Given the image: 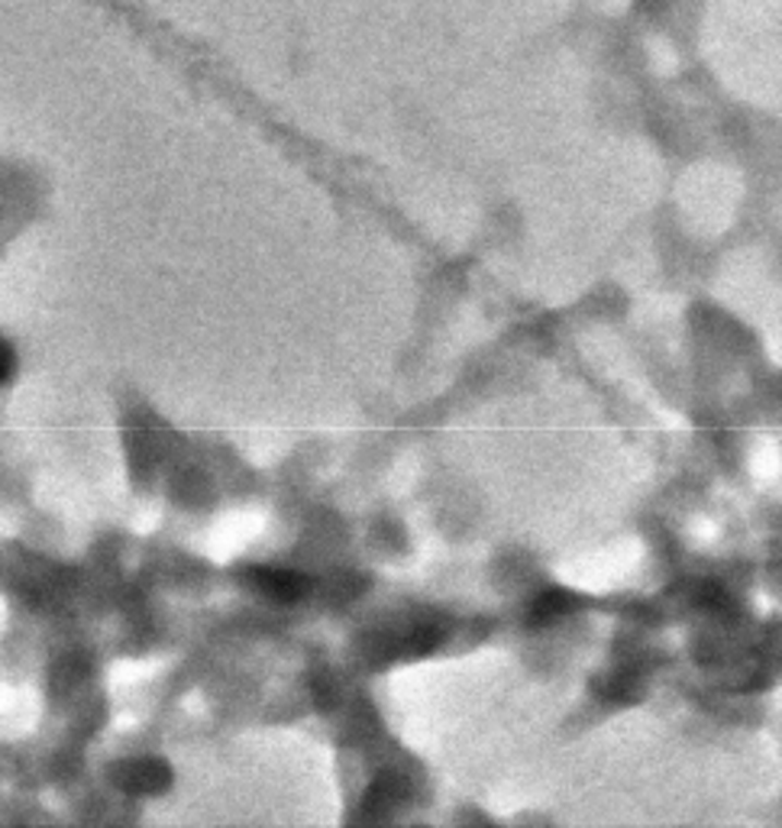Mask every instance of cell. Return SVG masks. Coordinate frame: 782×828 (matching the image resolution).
I'll return each instance as SVG.
<instances>
[{
  "mask_svg": "<svg viewBox=\"0 0 782 828\" xmlns=\"http://www.w3.org/2000/svg\"><path fill=\"white\" fill-rule=\"evenodd\" d=\"M127 790H143V793H156L169 783V770L159 760H140L127 767V777L120 780Z\"/></svg>",
  "mask_w": 782,
  "mask_h": 828,
  "instance_id": "2",
  "label": "cell"
},
{
  "mask_svg": "<svg viewBox=\"0 0 782 828\" xmlns=\"http://www.w3.org/2000/svg\"><path fill=\"white\" fill-rule=\"evenodd\" d=\"M246 579H250L253 589H260L262 596H268V599H275V602H294V599H301L304 589H308V583H304L301 576H294V573H288V569H268V566L250 569Z\"/></svg>",
  "mask_w": 782,
  "mask_h": 828,
  "instance_id": "1",
  "label": "cell"
},
{
  "mask_svg": "<svg viewBox=\"0 0 782 828\" xmlns=\"http://www.w3.org/2000/svg\"><path fill=\"white\" fill-rule=\"evenodd\" d=\"M576 605H579V599H576L573 592H546V596H540L537 605H533V622H537V625H540V622H550V619L563 615V612L576 609Z\"/></svg>",
  "mask_w": 782,
  "mask_h": 828,
  "instance_id": "3",
  "label": "cell"
},
{
  "mask_svg": "<svg viewBox=\"0 0 782 828\" xmlns=\"http://www.w3.org/2000/svg\"><path fill=\"white\" fill-rule=\"evenodd\" d=\"M10 369H13V353H10L7 344H0V382L10 375Z\"/></svg>",
  "mask_w": 782,
  "mask_h": 828,
  "instance_id": "4",
  "label": "cell"
}]
</instances>
